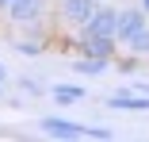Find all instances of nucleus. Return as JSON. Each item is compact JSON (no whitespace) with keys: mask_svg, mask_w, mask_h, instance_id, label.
<instances>
[{"mask_svg":"<svg viewBox=\"0 0 149 142\" xmlns=\"http://www.w3.org/2000/svg\"><path fill=\"white\" fill-rule=\"evenodd\" d=\"M118 42L115 35H88V31H80V39H77V54H92V58H118Z\"/></svg>","mask_w":149,"mask_h":142,"instance_id":"nucleus-1","label":"nucleus"},{"mask_svg":"<svg viewBox=\"0 0 149 142\" xmlns=\"http://www.w3.org/2000/svg\"><path fill=\"white\" fill-rule=\"evenodd\" d=\"M100 0H61V8H57V15H61L65 27H73V31H80V27L96 15Z\"/></svg>","mask_w":149,"mask_h":142,"instance_id":"nucleus-2","label":"nucleus"},{"mask_svg":"<svg viewBox=\"0 0 149 142\" xmlns=\"http://www.w3.org/2000/svg\"><path fill=\"white\" fill-rule=\"evenodd\" d=\"M145 23H149V12H145L141 4H138V8H118V31H115V39L126 46V42L141 31Z\"/></svg>","mask_w":149,"mask_h":142,"instance_id":"nucleus-3","label":"nucleus"},{"mask_svg":"<svg viewBox=\"0 0 149 142\" xmlns=\"http://www.w3.org/2000/svg\"><path fill=\"white\" fill-rule=\"evenodd\" d=\"M38 127L46 131V138H57V142H77V138H84V127L73 123V119H61V115H42Z\"/></svg>","mask_w":149,"mask_h":142,"instance_id":"nucleus-4","label":"nucleus"},{"mask_svg":"<svg viewBox=\"0 0 149 142\" xmlns=\"http://www.w3.org/2000/svg\"><path fill=\"white\" fill-rule=\"evenodd\" d=\"M107 108H115V111H149V92H134L130 84L115 89L107 96Z\"/></svg>","mask_w":149,"mask_h":142,"instance_id":"nucleus-5","label":"nucleus"},{"mask_svg":"<svg viewBox=\"0 0 149 142\" xmlns=\"http://www.w3.org/2000/svg\"><path fill=\"white\" fill-rule=\"evenodd\" d=\"M4 15H8L15 27H27V23H35V19L46 15V0H15Z\"/></svg>","mask_w":149,"mask_h":142,"instance_id":"nucleus-6","label":"nucleus"},{"mask_svg":"<svg viewBox=\"0 0 149 142\" xmlns=\"http://www.w3.org/2000/svg\"><path fill=\"white\" fill-rule=\"evenodd\" d=\"M80 31H88V35H115V31H118V8H103V4H100L96 15L88 19ZM80 31H77V35H80Z\"/></svg>","mask_w":149,"mask_h":142,"instance_id":"nucleus-7","label":"nucleus"},{"mask_svg":"<svg viewBox=\"0 0 149 142\" xmlns=\"http://www.w3.org/2000/svg\"><path fill=\"white\" fill-rule=\"evenodd\" d=\"M107 69H115L111 58H92V54H77V58H73V73L77 77H100Z\"/></svg>","mask_w":149,"mask_h":142,"instance_id":"nucleus-8","label":"nucleus"},{"mask_svg":"<svg viewBox=\"0 0 149 142\" xmlns=\"http://www.w3.org/2000/svg\"><path fill=\"white\" fill-rule=\"evenodd\" d=\"M50 96H54V104L73 108V104L84 100V89H80V84H50Z\"/></svg>","mask_w":149,"mask_h":142,"instance_id":"nucleus-9","label":"nucleus"},{"mask_svg":"<svg viewBox=\"0 0 149 142\" xmlns=\"http://www.w3.org/2000/svg\"><path fill=\"white\" fill-rule=\"evenodd\" d=\"M12 50H15V54H27V58H38V54H46V39H35V35L12 39Z\"/></svg>","mask_w":149,"mask_h":142,"instance_id":"nucleus-10","label":"nucleus"},{"mask_svg":"<svg viewBox=\"0 0 149 142\" xmlns=\"http://www.w3.org/2000/svg\"><path fill=\"white\" fill-rule=\"evenodd\" d=\"M15 89H19L23 96H46L50 84H42V81H35V77H15Z\"/></svg>","mask_w":149,"mask_h":142,"instance_id":"nucleus-11","label":"nucleus"},{"mask_svg":"<svg viewBox=\"0 0 149 142\" xmlns=\"http://www.w3.org/2000/svg\"><path fill=\"white\" fill-rule=\"evenodd\" d=\"M126 50H134L138 58H149V23H145L141 31H138V35H134L130 42H126Z\"/></svg>","mask_w":149,"mask_h":142,"instance_id":"nucleus-12","label":"nucleus"},{"mask_svg":"<svg viewBox=\"0 0 149 142\" xmlns=\"http://www.w3.org/2000/svg\"><path fill=\"white\" fill-rule=\"evenodd\" d=\"M115 69H118V73H130V77H134V73L141 69V58H138L134 50H126L123 58H115Z\"/></svg>","mask_w":149,"mask_h":142,"instance_id":"nucleus-13","label":"nucleus"},{"mask_svg":"<svg viewBox=\"0 0 149 142\" xmlns=\"http://www.w3.org/2000/svg\"><path fill=\"white\" fill-rule=\"evenodd\" d=\"M84 138H96V142H111V138H115V131H111V127H103V123H88V127H84Z\"/></svg>","mask_w":149,"mask_h":142,"instance_id":"nucleus-14","label":"nucleus"},{"mask_svg":"<svg viewBox=\"0 0 149 142\" xmlns=\"http://www.w3.org/2000/svg\"><path fill=\"white\" fill-rule=\"evenodd\" d=\"M130 89H134V92H149V81H138V77H134V81H130Z\"/></svg>","mask_w":149,"mask_h":142,"instance_id":"nucleus-15","label":"nucleus"},{"mask_svg":"<svg viewBox=\"0 0 149 142\" xmlns=\"http://www.w3.org/2000/svg\"><path fill=\"white\" fill-rule=\"evenodd\" d=\"M12 4H15V0H0V12H8V8H12Z\"/></svg>","mask_w":149,"mask_h":142,"instance_id":"nucleus-16","label":"nucleus"},{"mask_svg":"<svg viewBox=\"0 0 149 142\" xmlns=\"http://www.w3.org/2000/svg\"><path fill=\"white\" fill-rule=\"evenodd\" d=\"M138 4H141V8H145V12H149V0H138Z\"/></svg>","mask_w":149,"mask_h":142,"instance_id":"nucleus-17","label":"nucleus"}]
</instances>
